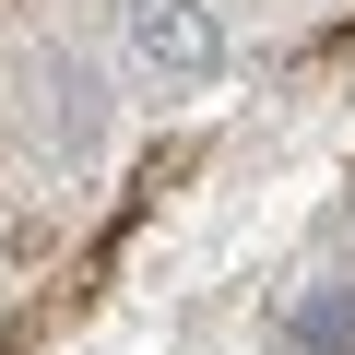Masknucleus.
I'll list each match as a JSON object with an SVG mask.
<instances>
[{"label": "nucleus", "instance_id": "f03ea898", "mask_svg": "<svg viewBox=\"0 0 355 355\" xmlns=\"http://www.w3.org/2000/svg\"><path fill=\"white\" fill-rule=\"evenodd\" d=\"M48 95H60V107H48V119H60V142H95V119H107L95 95H107V83H95V71L71 60V71H48Z\"/></svg>", "mask_w": 355, "mask_h": 355}, {"label": "nucleus", "instance_id": "f257e3e1", "mask_svg": "<svg viewBox=\"0 0 355 355\" xmlns=\"http://www.w3.org/2000/svg\"><path fill=\"white\" fill-rule=\"evenodd\" d=\"M119 24H130L142 71H166V83H214V71H225V24H214V0H119Z\"/></svg>", "mask_w": 355, "mask_h": 355}, {"label": "nucleus", "instance_id": "7ed1b4c3", "mask_svg": "<svg viewBox=\"0 0 355 355\" xmlns=\"http://www.w3.org/2000/svg\"><path fill=\"white\" fill-rule=\"evenodd\" d=\"M296 331H308L320 355H355V308H343V296H308V308H296Z\"/></svg>", "mask_w": 355, "mask_h": 355}]
</instances>
